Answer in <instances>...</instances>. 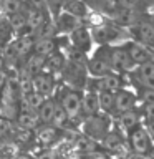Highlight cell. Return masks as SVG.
Returning a JSON list of instances; mask_svg holds the SVG:
<instances>
[{
	"label": "cell",
	"instance_id": "cell-1",
	"mask_svg": "<svg viewBox=\"0 0 154 159\" xmlns=\"http://www.w3.org/2000/svg\"><path fill=\"white\" fill-rule=\"evenodd\" d=\"M60 106L63 108V111L66 113V116L70 118V121H71V119H75L79 114V111H81V96H79L78 91H75V89H68V91L63 93Z\"/></svg>",
	"mask_w": 154,
	"mask_h": 159
},
{
	"label": "cell",
	"instance_id": "cell-2",
	"mask_svg": "<svg viewBox=\"0 0 154 159\" xmlns=\"http://www.w3.org/2000/svg\"><path fill=\"white\" fill-rule=\"evenodd\" d=\"M131 146L138 154H149L152 144H151V136L147 134L146 128L136 126L131 133Z\"/></svg>",
	"mask_w": 154,
	"mask_h": 159
},
{
	"label": "cell",
	"instance_id": "cell-3",
	"mask_svg": "<svg viewBox=\"0 0 154 159\" xmlns=\"http://www.w3.org/2000/svg\"><path fill=\"white\" fill-rule=\"evenodd\" d=\"M83 133L86 134V136H89L91 139L104 138L108 134V123H106V119L98 118L96 114H94V116H91L89 119H86L84 128H83Z\"/></svg>",
	"mask_w": 154,
	"mask_h": 159
},
{
	"label": "cell",
	"instance_id": "cell-4",
	"mask_svg": "<svg viewBox=\"0 0 154 159\" xmlns=\"http://www.w3.org/2000/svg\"><path fill=\"white\" fill-rule=\"evenodd\" d=\"M109 61H111V66H114L119 71H128V70H133L134 61L129 57L128 50L124 48H114L111 57H109Z\"/></svg>",
	"mask_w": 154,
	"mask_h": 159
},
{
	"label": "cell",
	"instance_id": "cell-5",
	"mask_svg": "<svg viewBox=\"0 0 154 159\" xmlns=\"http://www.w3.org/2000/svg\"><path fill=\"white\" fill-rule=\"evenodd\" d=\"M32 88L33 91L40 93L42 96H48V94L53 93L55 88V80L52 78V75L47 73H38L32 78Z\"/></svg>",
	"mask_w": 154,
	"mask_h": 159
},
{
	"label": "cell",
	"instance_id": "cell-6",
	"mask_svg": "<svg viewBox=\"0 0 154 159\" xmlns=\"http://www.w3.org/2000/svg\"><path fill=\"white\" fill-rule=\"evenodd\" d=\"M134 104V94L126 89H118L114 93V109H118L119 113H126L129 109H133Z\"/></svg>",
	"mask_w": 154,
	"mask_h": 159
},
{
	"label": "cell",
	"instance_id": "cell-7",
	"mask_svg": "<svg viewBox=\"0 0 154 159\" xmlns=\"http://www.w3.org/2000/svg\"><path fill=\"white\" fill-rule=\"evenodd\" d=\"M81 111L88 116H94L99 111V99L98 93L94 91H84L81 96Z\"/></svg>",
	"mask_w": 154,
	"mask_h": 159
},
{
	"label": "cell",
	"instance_id": "cell-8",
	"mask_svg": "<svg viewBox=\"0 0 154 159\" xmlns=\"http://www.w3.org/2000/svg\"><path fill=\"white\" fill-rule=\"evenodd\" d=\"M88 68H89V73L91 75L101 78V76H104V75H108L109 68H111V61H109V58L98 55V57H94L91 61H89Z\"/></svg>",
	"mask_w": 154,
	"mask_h": 159
},
{
	"label": "cell",
	"instance_id": "cell-9",
	"mask_svg": "<svg viewBox=\"0 0 154 159\" xmlns=\"http://www.w3.org/2000/svg\"><path fill=\"white\" fill-rule=\"evenodd\" d=\"M128 53L129 57H131V60L134 63H147V61H152V57L151 53H149V50L146 47H143V45H138V43H131L128 48Z\"/></svg>",
	"mask_w": 154,
	"mask_h": 159
},
{
	"label": "cell",
	"instance_id": "cell-10",
	"mask_svg": "<svg viewBox=\"0 0 154 159\" xmlns=\"http://www.w3.org/2000/svg\"><path fill=\"white\" fill-rule=\"evenodd\" d=\"M96 86L99 91H108V93H116L119 86H121V81H119V78L116 75H104V76L98 78L96 81Z\"/></svg>",
	"mask_w": 154,
	"mask_h": 159
},
{
	"label": "cell",
	"instance_id": "cell-11",
	"mask_svg": "<svg viewBox=\"0 0 154 159\" xmlns=\"http://www.w3.org/2000/svg\"><path fill=\"white\" fill-rule=\"evenodd\" d=\"M55 52V42L53 38H43V40H35L33 43V53L38 57H52Z\"/></svg>",
	"mask_w": 154,
	"mask_h": 159
},
{
	"label": "cell",
	"instance_id": "cell-12",
	"mask_svg": "<svg viewBox=\"0 0 154 159\" xmlns=\"http://www.w3.org/2000/svg\"><path fill=\"white\" fill-rule=\"evenodd\" d=\"M38 123H40V119H38L37 111H32V109L23 108V111L18 114V124L23 129H35L38 126Z\"/></svg>",
	"mask_w": 154,
	"mask_h": 159
},
{
	"label": "cell",
	"instance_id": "cell-13",
	"mask_svg": "<svg viewBox=\"0 0 154 159\" xmlns=\"http://www.w3.org/2000/svg\"><path fill=\"white\" fill-rule=\"evenodd\" d=\"M55 108H57V103H55L53 99H45L43 104L38 108V111H37L40 123H43V124H50V123H52Z\"/></svg>",
	"mask_w": 154,
	"mask_h": 159
},
{
	"label": "cell",
	"instance_id": "cell-14",
	"mask_svg": "<svg viewBox=\"0 0 154 159\" xmlns=\"http://www.w3.org/2000/svg\"><path fill=\"white\" fill-rule=\"evenodd\" d=\"M57 136H58V129L55 126H52V124H43L42 128L37 129V139L43 144L53 143Z\"/></svg>",
	"mask_w": 154,
	"mask_h": 159
},
{
	"label": "cell",
	"instance_id": "cell-15",
	"mask_svg": "<svg viewBox=\"0 0 154 159\" xmlns=\"http://www.w3.org/2000/svg\"><path fill=\"white\" fill-rule=\"evenodd\" d=\"M45 61H47V58H43V57H38V55H32V57L28 58V61L27 65H25V71H27L30 76H35V75H38V73H42V70L45 66Z\"/></svg>",
	"mask_w": 154,
	"mask_h": 159
},
{
	"label": "cell",
	"instance_id": "cell-16",
	"mask_svg": "<svg viewBox=\"0 0 154 159\" xmlns=\"http://www.w3.org/2000/svg\"><path fill=\"white\" fill-rule=\"evenodd\" d=\"M45 22V17H43V12L40 8H32L27 15V25L30 27V30L35 33L37 30L42 27V23Z\"/></svg>",
	"mask_w": 154,
	"mask_h": 159
},
{
	"label": "cell",
	"instance_id": "cell-17",
	"mask_svg": "<svg viewBox=\"0 0 154 159\" xmlns=\"http://www.w3.org/2000/svg\"><path fill=\"white\" fill-rule=\"evenodd\" d=\"M68 123H70V118L66 116V113L63 111V108L57 103V108H55V113H53V118H52V123L50 124L55 126L57 129H60V128L68 126Z\"/></svg>",
	"mask_w": 154,
	"mask_h": 159
},
{
	"label": "cell",
	"instance_id": "cell-18",
	"mask_svg": "<svg viewBox=\"0 0 154 159\" xmlns=\"http://www.w3.org/2000/svg\"><path fill=\"white\" fill-rule=\"evenodd\" d=\"M45 96H42L37 91H30L25 94V104H27V109H32V111H38V108L43 104Z\"/></svg>",
	"mask_w": 154,
	"mask_h": 159
},
{
	"label": "cell",
	"instance_id": "cell-19",
	"mask_svg": "<svg viewBox=\"0 0 154 159\" xmlns=\"http://www.w3.org/2000/svg\"><path fill=\"white\" fill-rule=\"evenodd\" d=\"M75 146L78 148V151H81V152H94V139H91L89 136H86V134H81L79 138H76V141H75Z\"/></svg>",
	"mask_w": 154,
	"mask_h": 159
},
{
	"label": "cell",
	"instance_id": "cell-20",
	"mask_svg": "<svg viewBox=\"0 0 154 159\" xmlns=\"http://www.w3.org/2000/svg\"><path fill=\"white\" fill-rule=\"evenodd\" d=\"M121 124L124 129H134L136 126H139V116L136 111L129 109L126 113H121Z\"/></svg>",
	"mask_w": 154,
	"mask_h": 159
},
{
	"label": "cell",
	"instance_id": "cell-21",
	"mask_svg": "<svg viewBox=\"0 0 154 159\" xmlns=\"http://www.w3.org/2000/svg\"><path fill=\"white\" fill-rule=\"evenodd\" d=\"M98 99H99V109L109 113L114 108V93H108V91H99L98 93Z\"/></svg>",
	"mask_w": 154,
	"mask_h": 159
},
{
	"label": "cell",
	"instance_id": "cell-22",
	"mask_svg": "<svg viewBox=\"0 0 154 159\" xmlns=\"http://www.w3.org/2000/svg\"><path fill=\"white\" fill-rule=\"evenodd\" d=\"M55 33V25L50 22H43L37 32H35V40H43V38H52Z\"/></svg>",
	"mask_w": 154,
	"mask_h": 159
},
{
	"label": "cell",
	"instance_id": "cell-23",
	"mask_svg": "<svg viewBox=\"0 0 154 159\" xmlns=\"http://www.w3.org/2000/svg\"><path fill=\"white\" fill-rule=\"evenodd\" d=\"M138 32H139L141 40H144L146 43H152L154 42V27L151 23H141Z\"/></svg>",
	"mask_w": 154,
	"mask_h": 159
},
{
	"label": "cell",
	"instance_id": "cell-24",
	"mask_svg": "<svg viewBox=\"0 0 154 159\" xmlns=\"http://www.w3.org/2000/svg\"><path fill=\"white\" fill-rule=\"evenodd\" d=\"M136 20H138V17H136L134 10H123L116 17V22L121 25H133V23H136Z\"/></svg>",
	"mask_w": 154,
	"mask_h": 159
},
{
	"label": "cell",
	"instance_id": "cell-25",
	"mask_svg": "<svg viewBox=\"0 0 154 159\" xmlns=\"http://www.w3.org/2000/svg\"><path fill=\"white\" fill-rule=\"evenodd\" d=\"M10 27L13 30H22L23 27H27V15H23L20 12L10 15Z\"/></svg>",
	"mask_w": 154,
	"mask_h": 159
},
{
	"label": "cell",
	"instance_id": "cell-26",
	"mask_svg": "<svg viewBox=\"0 0 154 159\" xmlns=\"http://www.w3.org/2000/svg\"><path fill=\"white\" fill-rule=\"evenodd\" d=\"M149 76H154V61H147V63H143L138 70V78L139 81L146 80Z\"/></svg>",
	"mask_w": 154,
	"mask_h": 159
},
{
	"label": "cell",
	"instance_id": "cell-27",
	"mask_svg": "<svg viewBox=\"0 0 154 159\" xmlns=\"http://www.w3.org/2000/svg\"><path fill=\"white\" fill-rule=\"evenodd\" d=\"M13 134V123L8 118H0V139Z\"/></svg>",
	"mask_w": 154,
	"mask_h": 159
},
{
	"label": "cell",
	"instance_id": "cell-28",
	"mask_svg": "<svg viewBox=\"0 0 154 159\" xmlns=\"http://www.w3.org/2000/svg\"><path fill=\"white\" fill-rule=\"evenodd\" d=\"M103 144H104V148H108V149H118L121 146V139H119L118 134L109 133L103 138Z\"/></svg>",
	"mask_w": 154,
	"mask_h": 159
},
{
	"label": "cell",
	"instance_id": "cell-29",
	"mask_svg": "<svg viewBox=\"0 0 154 159\" xmlns=\"http://www.w3.org/2000/svg\"><path fill=\"white\" fill-rule=\"evenodd\" d=\"M2 7L8 15L20 12V0H2Z\"/></svg>",
	"mask_w": 154,
	"mask_h": 159
},
{
	"label": "cell",
	"instance_id": "cell-30",
	"mask_svg": "<svg viewBox=\"0 0 154 159\" xmlns=\"http://www.w3.org/2000/svg\"><path fill=\"white\" fill-rule=\"evenodd\" d=\"M50 66V70L52 71H57V70H61L65 66V63H63V57H60V55H53L52 58L48 60V63L45 61V66Z\"/></svg>",
	"mask_w": 154,
	"mask_h": 159
},
{
	"label": "cell",
	"instance_id": "cell-31",
	"mask_svg": "<svg viewBox=\"0 0 154 159\" xmlns=\"http://www.w3.org/2000/svg\"><path fill=\"white\" fill-rule=\"evenodd\" d=\"M118 2L123 10H134V7L138 5V0H118Z\"/></svg>",
	"mask_w": 154,
	"mask_h": 159
},
{
	"label": "cell",
	"instance_id": "cell-32",
	"mask_svg": "<svg viewBox=\"0 0 154 159\" xmlns=\"http://www.w3.org/2000/svg\"><path fill=\"white\" fill-rule=\"evenodd\" d=\"M143 101L144 104H154V89H147L143 93Z\"/></svg>",
	"mask_w": 154,
	"mask_h": 159
},
{
	"label": "cell",
	"instance_id": "cell-33",
	"mask_svg": "<svg viewBox=\"0 0 154 159\" xmlns=\"http://www.w3.org/2000/svg\"><path fill=\"white\" fill-rule=\"evenodd\" d=\"M144 114L147 119H154V104H144Z\"/></svg>",
	"mask_w": 154,
	"mask_h": 159
},
{
	"label": "cell",
	"instance_id": "cell-34",
	"mask_svg": "<svg viewBox=\"0 0 154 159\" xmlns=\"http://www.w3.org/2000/svg\"><path fill=\"white\" fill-rule=\"evenodd\" d=\"M86 159H108L106 154H103V152H89Z\"/></svg>",
	"mask_w": 154,
	"mask_h": 159
},
{
	"label": "cell",
	"instance_id": "cell-35",
	"mask_svg": "<svg viewBox=\"0 0 154 159\" xmlns=\"http://www.w3.org/2000/svg\"><path fill=\"white\" fill-rule=\"evenodd\" d=\"M141 83H143L147 89H154V76H149V78H146V80H143Z\"/></svg>",
	"mask_w": 154,
	"mask_h": 159
},
{
	"label": "cell",
	"instance_id": "cell-36",
	"mask_svg": "<svg viewBox=\"0 0 154 159\" xmlns=\"http://www.w3.org/2000/svg\"><path fill=\"white\" fill-rule=\"evenodd\" d=\"M147 134L151 136V139H154V119H149L147 121Z\"/></svg>",
	"mask_w": 154,
	"mask_h": 159
},
{
	"label": "cell",
	"instance_id": "cell-37",
	"mask_svg": "<svg viewBox=\"0 0 154 159\" xmlns=\"http://www.w3.org/2000/svg\"><path fill=\"white\" fill-rule=\"evenodd\" d=\"M30 3H32V7H33V8H40V10H42L43 3H45V0H30Z\"/></svg>",
	"mask_w": 154,
	"mask_h": 159
},
{
	"label": "cell",
	"instance_id": "cell-38",
	"mask_svg": "<svg viewBox=\"0 0 154 159\" xmlns=\"http://www.w3.org/2000/svg\"><path fill=\"white\" fill-rule=\"evenodd\" d=\"M12 159H30V156H27V154H17V156L12 157Z\"/></svg>",
	"mask_w": 154,
	"mask_h": 159
},
{
	"label": "cell",
	"instance_id": "cell-39",
	"mask_svg": "<svg viewBox=\"0 0 154 159\" xmlns=\"http://www.w3.org/2000/svg\"><path fill=\"white\" fill-rule=\"evenodd\" d=\"M3 65H5V61H3V58H0V73H2V68H3Z\"/></svg>",
	"mask_w": 154,
	"mask_h": 159
}]
</instances>
